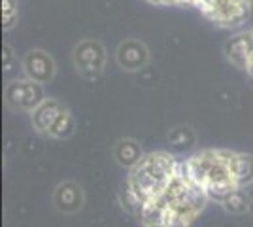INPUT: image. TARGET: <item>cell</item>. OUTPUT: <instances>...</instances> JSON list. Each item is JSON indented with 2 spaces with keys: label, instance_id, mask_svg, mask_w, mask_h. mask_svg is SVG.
Wrapping results in <instances>:
<instances>
[{
  "label": "cell",
  "instance_id": "obj_11",
  "mask_svg": "<svg viewBox=\"0 0 253 227\" xmlns=\"http://www.w3.org/2000/svg\"><path fill=\"white\" fill-rule=\"evenodd\" d=\"M66 108V104H63L57 98H45L38 108L32 112V127L36 129V133H40L43 136L49 135L53 123L57 121V118L61 116V112Z\"/></svg>",
  "mask_w": 253,
  "mask_h": 227
},
{
  "label": "cell",
  "instance_id": "obj_15",
  "mask_svg": "<svg viewBox=\"0 0 253 227\" xmlns=\"http://www.w3.org/2000/svg\"><path fill=\"white\" fill-rule=\"evenodd\" d=\"M169 142L176 151H185L195 146L197 135H195V131L191 129L189 125H176L169 133Z\"/></svg>",
  "mask_w": 253,
  "mask_h": 227
},
{
  "label": "cell",
  "instance_id": "obj_12",
  "mask_svg": "<svg viewBox=\"0 0 253 227\" xmlns=\"http://www.w3.org/2000/svg\"><path fill=\"white\" fill-rule=\"evenodd\" d=\"M142 157H144L142 146L132 138H121L114 146V159L117 161V165L125 169H132Z\"/></svg>",
  "mask_w": 253,
  "mask_h": 227
},
{
  "label": "cell",
  "instance_id": "obj_1",
  "mask_svg": "<svg viewBox=\"0 0 253 227\" xmlns=\"http://www.w3.org/2000/svg\"><path fill=\"white\" fill-rule=\"evenodd\" d=\"M234 151L227 150H201L181 163V173L193 184L202 187L210 199L221 201L227 193L238 185L232 178L231 159Z\"/></svg>",
  "mask_w": 253,
  "mask_h": 227
},
{
  "label": "cell",
  "instance_id": "obj_10",
  "mask_svg": "<svg viewBox=\"0 0 253 227\" xmlns=\"http://www.w3.org/2000/svg\"><path fill=\"white\" fill-rule=\"evenodd\" d=\"M223 53L232 66H236L240 70H248L253 53V31L238 33L232 38H229L223 45Z\"/></svg>",
  "mask_w": 253,
  "mask_h": 227
},
{
  "label": "cell",
  "instance_id": "obj_5",
  "mask_svg": "<svg viewBox=\"0 0 253 227\" xmlns=\"http://www.w3.org/2000/svg\"><path fill=\"white\" fill-rule=\"evenodd\" d=\"M43 100H45V97H43L42 84L34 82L31 78H17V80H11L6 84L4 102L13 112L32 114Z\"/></svg>",
  "mask_w": 253,
  "mask_h": 227
},
{
  "label": "cell",
  "instance_id": "obj_7",
  "mask_svg": "<svg viewBox=\"0 0 253 227\" xmlns=\"http://www.w3.org/2000/svg\"><path fill=\"white\" fill-rule=\"evenodd\" d=\"M21 70L27 78L38 84H49L57 74V65L53 57L43 49H29L21 61Z\"/></svg>",
  "mask_w": 253,
  "mask_h": 227
},
{
  "label": "cell",
  "instance_id": "obj_18",
  "mask_svg": "<svg viewBox=\"0 0 253 227\" xmlns=\"http://www.w3.org/2000/svg\"><path fill=\"white\" fill-rule=\"evenodd\" d=\"M178 4H193V6H197L199 0H169V6H178Z\"/></svg>",
  "mask_w": 253,
  "mask_h": 227
},
{
  "label": "cell",
  "instance_id": "obj_16",
  "mask_svg": "<svg viewBox=\"0 0 253 227\" xmlns=\"http://www.w3.org/2000/svg\"><path fill=\"white\" fill-rule=\"evenodd\" d=\"M76 131V121L70 114V110L64 108L61 112V116L57 118V121L53 123L51 131H49V138H57V140H64V138H70Z\"/></svg>",
  "mask_w": 253,
  "mask_h": 227
},
{
  "label": "cell",
  "instance_id": "obj_14",
  "mask_svg": "<svg viewBox=\"0 0 253 227\" xmlns=\"http://www.w3.org/2000/svg\"><path fill=\"white\" fill-rule=\"evenodd\" d=\"M219 205L229 214H246V212H250V195L242 187H236L223 197Z\"/></svg>",
  "mask_w": 253,
  "mask_h": 227
},
{
  "label": "cell",
  "instance_id": "obj_2",
  "mask_svg": "<svg viewBox=\"0 0 253 227\" xmlns=\"http://www.w3.org/2000/svg\"><path fill=\"white\" fill-rule=\"evenodd\" d=\"M179 165L169 151H151L130 169L126 178V191L136 199L140 206L157 199L179 173Z\"/></svg>",
  "mask_w": 253,
  "mask_h": 227
},
{
  "label": "cell",
  "instance_id": "obj_3",
  "mask_svg": "<svg viewBox=\"0 0 253 227\" xmlns=\"http://www.w3.org/2000/svg\"><path fill=\"white\" fill-rule=\"evenodd\" d=\"M208 199V193L197 184H193L181 173V169L169 187L157 197L165 210L167 227H191L206 208Z\"/></svg>",
  "mask_w": 253,
  "mask_h": 227
},
{
  "label": "cell",
  "instance_id": "obj_8",
  "mask_svg": "<svg viewBox=\"0 0 253 227\" xmlns=\"http://www.w3.org/2000/svg\"><path fill=\"white\" fill-rule=\"evenodd\" d=\"M116 61L125 72H138L149 63L148 45L138 38H125L117 45Z\"/></svg>",
  "mask_w": 253,
  "mask_h": 227
},
{
  "label": "cell",
  "instance_id": "obj_13",
  "mask_svg": "<svg viewBox=\"0 0 253 227\" xmlns=\"http://www.w3.org/2000/svg\"><path fill=\"white\" fill-rule=\"evenodd\" d=\"M232 178L238 187L253 184V155L252 153H232Z\"/></svg>",
  "mask_w": 253,
  "mask_h": 227
},
{
  "label": "cell",
  "instance_id": "obj_6",
  "mask_svg": "<svg viewBox=\"0 0 253 227\" xmlns=\"http://www.w3.org/2000/svg\"><path fill=\"white\" fill-rule=\"evenodd\" d=\"M72 61L80 76L85 80H96L102 76L106 66L104 45L95 38H84L74 45Z\"/></svg>",
  "mask_w": 253,
  "mask_h": 227
},
{
  "label": "cell",
  "instance_id": "obj_19",
  "mask_svg": "<svg viewBox=\"0 0 253 227\" xmlns=\"http://www.w3.org/2000/svg\"><path fill=\"white\" fill-rule=\"evenodd\" d=\"M149 4H157V6H169V0H148Z\"/></svg>",
  "mask_w": 253,
  "mask_h": 227
},
{
  "label": "cell",
  "instance_id": "obj_17",
  "mask_svg": "<svg viewBox=\"0 0 253 227\" xmlns=\"http://www.w3.org/2000/svg\"><path fill=\"white\" fill-rule=\"evenodd\" d=\"M2 27L10 31L17 23V0H2Z\"/></svg>",
  "mask_w": 253,
  "mask_h": 227
},
{
  "label": "cell",
  "instance_id": "obj_20",
  "mask_svg": "<svg viewBox=\"0 0 253 227\" xmlns=\"http://www.w3.org/2000/svg\"><path fill=\"white\" fill-rule=\"evenodd\" d=\"M252 31H253V29H252ZM246 72L253 78V53H252V59H250V65H248V70H246Z\"/></svg>",
  "mask_w": 253,
  "mask_h": 227
},
{
  "label": "cell",
  "instance_id": "obj_9",
  "mask_svg": "<svg viewBox=\"0 0 253 227\" xmlns=\"http://www.w3.org/2000/svg\"><path fill=\"white\" fill-rule=\"evenodd\" d=\"M53 206L63 212V214H76L84 208L85 203V195H84V187L74 182V180H66V182H61V184L55 187L53 191Z\"/></svg>",
  "mask_w": 253,
  "mask_h": 227
},
{
  "label": "cell",
  "instance_id": "obj_4",
  "mask_svg": "<svg viewBox=\"0 0 253 227\" xmlns=\"http://www.w3.org/2000/svg\"><path fill=\"white\" fill-rule=\"evenodd\" d=\"M197 8L213 25L231 29L250 19L253 0H199Z\"/></svg>",
  "mask_w": 253,
  "mask_h": 227
},
{
  "label": "cell",
  "instance_id": "obj_21",
  "mask_svg": "<svg viewBox=\"0 0 253 227\" xmlns=\"http://www.w3.org/2000/svg\"><path fill=\"white\" fill-rule=\"evenodd\" d=\"M248 195H250V212L253 214V189H250Z\"/></svg>",
  "mask_w": 253,
  "mask_h": 227
}]
</instances>
